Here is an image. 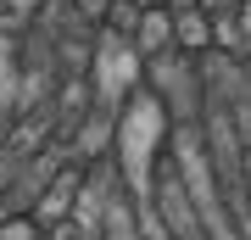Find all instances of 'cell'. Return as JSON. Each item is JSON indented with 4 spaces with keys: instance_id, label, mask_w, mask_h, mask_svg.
Returning a JSON list of instances; mask_svg holds the SVG:
<instances>
[{
    "instance_id": "6da1fadb",
    "label": "cell",
    "mask_w": 251,
    "mask_h": 240,
    "mask_svg": "<svg viewBox=\"0 0 251 240\" xmlns=\"http://www.w3.org/2000/svg\"><path fill=\"white\" fill-rule=\"evenodd\" d=\"M168 134H173L168 101L151 84H140L117 112V162H123V190L134 207L156 201V162L168 151Z\"/></svg>"
},
{
    "instance_id": "7a4b0ae2",
    "label": "cell",
    "mask_w": 251,
    "mask_h": 240,
    "mask_svg": "<svg viewBox=\"0 0 251 240\" xmlns=\"http://www.w3.org/2000/svg\"><path fill=\"white\" fill-rule=\"evenodd\" d=\"M84 79H90L95 101H106V107L123 112V101L145 84V56H140L123 34L95 28V34H90V67H84Z\"/></svg>"
},
{
    "instance_id": "3957f363",
    "label": "cell",
    "mask_w": 251,
    "mask_h": 240,
    "mask_svg": "<svg viewBox=\"0 0 251 240\" xmlns=\"http://www.w3.org/2000/svg\"><path fill=\"white\" fill-rule=\"evenodd\" d=\"M78 190H84V162H62V168L45 179V190L34 196L28 218H34L39 229H50V223H67V218H73V207H78Z\"/></svg>"
},
{
    "instance_id": "277c9868",
    "label": "cell",
    "mask_w": 251,
    "mask_h": 240,
    "mask_svg": "<svg viewBox=\"0 0 251 240\" xmlns=\"http://www.w3.org/2000/svg\"><path fill=\"white\" fill-rule=\"evenodd\" d=\"M112 145H117V107L90 101L84 123L73 129V140H67V162H95V157H106Z\"/></svg>"
},
{
    "instance_id": "5b68a950",
    "label": "cell",
    "mask_w": 251,
    "mask_h": 240,
    "mask_svg": "<svg viewBox=\"0 0 251 240\" xmlns=\"http://www.w3.org/2000/svg\"><path fill=\"white\" fill-rule=\"evenodd\" d=\"M134 51L151 62V56H162V51H173V11L162 6V0H145V11H140V28H134Z\"/></svg>"
},
{
    "instance_id": "8992f818",
    "label": "cell",
    "mask_w": 251,
    "mask_h": 240,
    "mask_svg": "<svg viewBox=\"0 0 251 240\" xmlns=\"http://www.w3.org/2000/svg\"><path fill=\"white\" fill-rule=\"evenodd\" d=\"M173 51L184 56H206L212 51V17L196 6V11H173Z\"/></svg>"
},
{
    "instance_id": "52a82bcc",
    "label": "cell",
    "mask_w": 251,
    "mask_h": 240,
    "mask_svg": "<svg viewBox=\"0 0 251 240\" xmlns=\"http://www.w3.org/2000/svg\"><path fill=\"white\" fill-rule=\"evenodd\" d=\"M100 240H140V223H134V201H128V190H117V196H112V213H106Z\"/></svg>"
},
{
    "instance_id": "ba28073f",
    "label": "cell",
    "mask_w": 251,
    "mask_h": 240,
    "mask_svg": "<svg viewBox=\"0 0 251 240\" xmlns=\"http://www.w3.org/2000/svg\"><path fill=\"white\" fill-rule=\"evenodd\" d=\"M140 11H145V0H112V6H106V23H100V28H112V34H123V39H134Z\"/></svg>"
},
{
    "instance_id": "9c48e42d",
    "label": "cell",
    "mask_w": 251,
    "mask_h": 240,
    "mask_svg": "<svg viewBox=\"0 0 251 240\" xmlns=\"http://www.w3.org/2000/svg\"><path fill=\"white\" fill-rule=\"evenodd\" d=\"M0 240H45V229H39L28 213H17V218H6V223H0Z\"/></svg>"
},
{
    "instance_id": "30bf717a",
    "label": "cell",
    "mask_w": 251,
    "mask_h": 240,
    "mask_svg": "<svg viewBox=\"0 0 251 240\" xmlns=\"http://www.w3.org/2000/svg\"><path fill=\"white\" fill-rule=\"evenodd\" d=\"M67 6H73V17H78L84 28H100V23H106V6H112V0H67Z\"/></svg>"
},
{
    "instance_id": "8fae6325",
    "label": "cell",
    "mask_w": 251,
    "mask_h": 240,
    "mask_svg": "<svg viewBox=\"0 0 251 240\" xmlns=\"http://www.w3.org/2000/svg\"><path fill=\"white\" fill-rule=\"evenodd\" d=\"M240 34H246V51H251V0H240Z\"/></svg>"
},
{
    "instance_id": "7c38bea8",
    "label": "cell",
    "mask_w": 251,
    "mask_h": 240,
    "mask_svg": "<svg viewBox=\"0 0 251 240\" xmlns=\"http://www.w3.org/2000/svg\"><path fill=\"white\" fill-rule=\"evenodd\" d=\"M11 145V112H0V151Z\"/></svg>"
},
{
    "instance_id": "4fadbf2b",
    "label": "cell",
    "mask_w": 251,
    "mask_h": 240,
    "mask_svg": "<svg viewBox=\"0 0 251 240\" xmlns=\"http://www.w3.org/2000/svg\"><path fill=\"white\" fill-rule=\"evenodd\" d=\"M162 6H168V11H196L201 0H162Z\"/></svg>"
}]
</instances>
